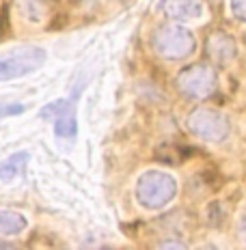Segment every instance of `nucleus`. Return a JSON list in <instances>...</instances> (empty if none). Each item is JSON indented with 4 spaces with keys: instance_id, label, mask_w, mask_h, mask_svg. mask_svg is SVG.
Listing matches in <instances>:
<instances>
[{
    "instance_id": "1",
    "label": "nucleus",
    "mask_w": 246,
    "mask_h": 250,
    "mask_svg": "<svg viewBox=\"0 0 246 250\" xmlns=\"http://www.w3.org/2000/svg\"><path fill=\"white\" fill-rule=\"evenodd\" d=\"M151 45H154L156 54L166 61H184L195 52V35L181 26L179 22L162 24L156 28L154 37H151Z\"/></svg>"
},
{
    "instance_id": "2",
    "label": "nucleus",
    "mask_w": 246,
    "mask_h": 250,
    "mask_svg": "<svg viewBox=\"0 0 246 250\" xmlns=\"http://www.w3.org/2000/svg\"><path fill=\"white\" fill-rule=\"evenodd\" d=\"M175 192L177 181L173 175L164 170H147L136 184V201L147 209H160L173 201Z\"/></svg>"
},
{
    "instance_id": "3",
    "label": "nucleus",
    "mask_w": 246,
    "mask_h": 250,
    "mask_svg": "<svg viewBox=\"0 0 246 250\" xmlns=\"http://www.w3.org/2000/svg\"><path fill=\"white\" fill-rule=\"evenodd\" d=\"M216 71L214 67L197 62V65H188L177 74V88L188 100H207L214 91H216Z\"/></svg>"
},
{
    "instance_id": "4",
    "label": "nucleus",
    "mask_w": 246,
    "mask_h": 250,
    "mask_svg": "<svg viewBox=\"0 0 246 250\" xmlns=\"http://www.w3.org/2000/svg\"><path fill=\"white\" fill-rule=\"evenodd\" d=\"M188 129L205 143H221L229 136V119L214 108H197L188 117Z\"/></svg>"
},
{
    "instance_id": "5",
    "label": "nucleus",
    "mask_w": 246,
    "mask_h": 250,
    "mask_svg": "<svg viewBox=\"0 0 246 250\" xmlns=\"http://www.w3.org/2000/svg\"><path fill=\"white\" fill-rule=\"evenodd\" d=\"M45 61V52L41 48H26L15 54H9L0 59V82H9L15 78L28 76L37 71Z\"/></svg>"
},
{
    "instance_id": "6",
    "label": "nucleus",
    "mask_w": 246,
    "mask_h": 250,
    "mask_svg": "<svg viewBox=\"0 0 246 250\" xmlns=\"http://www.w3.org/2000/svg\"><path fill=\"white\" fill-rule=\"evenodd\" d=\"M160 11L173 22H192L205 11L203 0H160Z\"/></svg>"
},
{
    "instance_id": "7",
    "label": "nucleus",
    "mask_w": 246,
    "mask_h": 250,
    "mask_svg": "<svg viewBox=\"0 0 246 250\" xmlns=\"http://www.w3.org/2000/svg\"><path fill=\"white\" fill-rule=\"evenodd\" d=\"M235 41L229 37V35H223V33H214L212 37L207 39V56L214 65L218 67H224L229 65L233 59H235Z\"/></svg>"
},
{
    "instance_id": "8",
    "label": "nucleus",
    "mask_w": 246,
    "mask_h": 250,
    "mask_svg": "<svg viewBox=\"0 0 246 250\" xmlns=\"http://www.w3.org/2000/svg\"><path fill=\"white\" fill-rule=\"evenodd\" d=\"M54 132L59 138H74L76 132H78V121H76V112H74V106L71 102L67 104L63 110L56 114L54 119Z\"/></svg>"
},
{
    "instance_id": "9",
    "label": "nucleus",
    "mask_w": 246,
    "mask_h": 250,
    "mask_svg": "<svg viewBox=\"0 0 246 250\" xmlns=\"http://www.w3.org/2000/svg\"><path fill=\"white\" fill-rule=\"evenodd\" d=\"M28 153L26 151H20V153H13L11 158H7L2 164H0V179L2 181H11L15 177H20L24 173V168L28 166Z\"/></svg>"
},
{
    "instance_id": "10",
    "label": "nucleus",
    "mask_w": 246,
    "mask_h": 250,
    "mask_svg": "<svg viewBox=\"0 0 246 250\" xmlns=\"http://www.w3.org/2000/svg\"><path fill=\"white\" fill-rule=\"evenodd\" d=\"M28 227V220L18 211L0 209V235H20Z\"/></svg>"
},
{
    "instance_id": "11",
    "label": "nucleus",
    "mask_w": 246,
    "mask_h": 250,
    "mask_svg": "<svg viewBox=\"0 0 246 250\" xmlns=\"http://www.w3.org/2000/svg\"><path fill=\"white\" fill-rule=\"evenodd\" d=\"M67 104H69L67 100H59V102H52V104H48V106H44V108H41L39 117H41V119H45V121H50V119H54L56 114H59V112L63 110V108L67 106Z\"/></svg>"
},
{
    "instance_id": "12",
    "label": "nucleus",
    "mask_w": 246,
    "mask_h": 250,
    "mask_svg": "<svg viewBox=\"0 0 246 250\" xmlns=\"http://www.w3.org/2000/svg\"><path fill=\"white\" fill-rule=\"evenodd\" d=\"M229 9H231L233 18L246 22V0H229Z\"/></svg>"
},
{
    "instance_id": "13",
    "label": "nucleus",
    "mask_w": 246,
    "mask_h": 250,
    "mask_svg": "<svg viewBox=\"0 0 246 250\" xmlns=\"http://www.w3.org/2000/svg\"><path fill=\"white\" fill-rule=\"evenodd\" d=\"M22 112H24L22 104H0V117H15V114Z\"/></svg>"
},
{
    "instance_id": "14",
    "label": "nucleus",
    "mask_w": 246,
    "mask_h": 250,
    "mask_svg": "<svg viewBox=\"0 0 246 250\" xmlns=\"http://www.w3.org/2000/svg\"><path fill=\"white\" fill-rule=\"evenodd\" d=\"M240 237H242V242L246 244V213L240 218Z\"/></svg>"
},
{
    "instance_id": "15",
    "label": "nucleus",
    "mask_w": 246,
    "mask_h": 250,
    "mask_svg": "<svg viewBox=\"0 0 246 250\" xmlns=\"http://www.w3.org/2000/svg\"><path fill=\"white\" fill-rule=\"evenodd\" d=\"M160 248H184V244H181V242H162L160 244Z\"/></svg>"
},
{
    "instance_id": "16",
    "label": "nucleus",
    "mask_w": 246,
    "mask_h": 250,
    "mask_svg": "<svg viewBox=\"0 0 246 250\" xmlns=\"http://www.w3.org/2000/svg\"><path fill=\"white\" fill-rule=\"evenodd\" d=\"M0 248H15V244H4V242H0Z\"/></svg>"
}]
</instances>
